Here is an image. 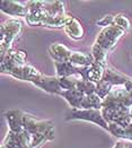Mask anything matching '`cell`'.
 Returning a JSON list of instances; mask_svg holds the SVG:
<instances>
[{
    "label": "cell",
    "instance_id": "1",
    "mask_svg": "<svg viewBox=\"0 0 132 148\" xmlns=\"http://www.w3.org/2000/svg\"><path fill=\"white\" fill-rule=\"evenodd\" d=\"M26 53L21 50H9L6 54L1 56V71L2 74H8L21 80L33 83L35 86L48 92L50 94H62L63 89L60 85L59 77L44 76L34 67L25 62Z\"/></svg>",
    "mask_w": 132,
    "mask_h": 148
},
{
    "label": "cell",
    "instance_id": "2",
    "mask_svg": "<svg viewBox=\"0 0 132 148\" xmlns=\"http://www.w3.org/2000/svg\"><path fill=\"white\" fill-rule=\"evenodd\" d=\"M124 33L125 31L119 26H109L104 28L99 33L95 45L93 47V57L95 62L105 64L107 52L115 47L116 42Z\"/></svg>",
    "mask_w": 132,
    "mask_h": 148
},
{
    "label": "cell",
    "instance_id": "3",
    "mask_svg": "<svg viewBox=\"0 0 132 148\" xmlns=\"http://www.w3.org/2000/svg\"><path fill=\"white\" fill-rule=\"evenodd\" d=\"M67 121L70 120H86V121H92L94 123L101 125L103 129L109 132V125L108 122L103 116L102 110H96V109H89V110H75L72 109L71 111L67 113Z\"/></svg>",
    "mask_w": 132,
    "mask_h": 148
},
{
    "label": "cell",
    "instance_id": "4",
    "mask_svg": "<svg viewBox=\"0 0 132 148\" xmlns=\"http://www.w3.org/2000/svg\"><path fill=\"white\" fill-rule=\"evenodd\" d=\"M22 31V23L18 19H8L1 25V56L6 54L14 40Z\"/></svg>",
    "mask_w": 132,
    "mask_h": 148
},
{
    "label": "cell",
    "instance_id": "5",
    "mask_svg": "<svg viewBox=\"0 0 132 148\" xmlns=\"http://www.w3.org/2000/svg\"><path fill=\"white\" fill-rule=\"evenodd\" d=\"M1 12L14 17H27V6L19 1H1Z\"/></svg>",
    "mask_w": 132,
    "mask_h": 148
},
{
    "label": "cell",
    "instance_id": "6",
    "mask_svg": "<svg viewBox=\"0 0 132 148\" xmlns=\"http://www.w3.org/2000/svg\"><path fill=\"white\" fill-rule=\"evenodd\" d=\"M72 52L61 43H54L50 48V56L54 62H69Z\"/></svg>",
    "mask_w": 132,
    "mask_h": 148
},
{
    "label": "cell",
    "instance_id": "7",
    "mask_svg": "<svg viewBox=\"0 0 132 148\" xmlns=\"http://www.w3.org/2000/svg\"><path fill=\"white\" fill-rule=\"evenodd\" d=\"M64 31L68 34V36H70L73 40H79L83 38L85 34L84 27L81 26V24L79 23V21H77L75 17H71L68 19L67 24L64 25Z\"/></svg>",
    "mask_w": 132,
    "mask_h": 148
},
{
    "label": "cell",
    "instance_id": "8",
    "mask_svg": "<svg viewBox=\"0 0 132 148\" xmlns=\"http://www.w3.org/2000/svg\"><path fill=\"white\" fill-rule=\"evenodd\" d=\"M114 26H119L121 28H123L124 31H128L130 27V22L128 21V18L123 15H118L115 16V21H114Z\"/></svg>",
    "mask_w": 132,
    "mask_h": 148
},
{
    "label": "cell",
    "instance_id": "9",
    "mask_svg": "<svg viewBox=\"0 0 132 148\" xmlns=\"http://www.w3.org/2000/svg\"><path fill=\"white\" fill-rule=\"evenodd\" d=\"M114 21H115V16H105L103 17L101 21L97 22V25H101L103 27H109V26H114Z\"/></svg>",
    "mask_w": 132,
    "mask_h": 148
}]
</instances>
